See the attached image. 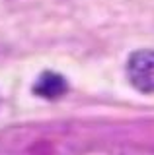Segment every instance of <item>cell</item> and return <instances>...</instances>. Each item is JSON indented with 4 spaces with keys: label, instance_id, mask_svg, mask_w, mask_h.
<instances>
[{
    "label": "cell",
    "instance_id": "2",
    "mask_svg": "<svg viewBox=\"0 0 154 155\" xmlns=\"http://www.w3.org/2000/svg\"><path fill=\"white\" fill-rule=\"evenodd\" d=\"M66 89H68L66 80L57 72H43L33 85V91L45 99H59L66 93Z\"/></svg>",
    "mask_w": 154,
    "mask_h": 155
},
{
    "label": "cell",
    "instance_id": "1",
    "mask_svg": "<svg viewBox=\"0 0 154 155\" xmlns=\"http://www.w3.org/2000/svg\"><path fill=\"white\" fill-rule=\"evenodd\" d=\"M127 74L131 84L142 93H154V51L142 48L129 56Z\"/></svg>",
    "mask_w": 154,
    "mask_h": 155
},
{
    "label": "cell",
    "instance_id": "3",
    "mask_svg": "<svg viewBox=\"0 0 154 155\" xmlns=\"http://www.w3.org/2000/svg\"><path fill=\"white\" fill-rule=\"evenodd\" d=\"M80 155H154L150 149H142L138 145H129V143H103L96 145L82 151Z\"/></svg>",
    "mask_w": 154,
    "mask_h": 155
}]
</instances>
